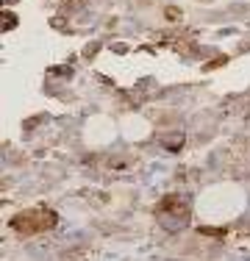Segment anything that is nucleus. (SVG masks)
Returning a JSON list of instances; mask_svg holds the SVG:
<instances>
[{"label": "nucleus", "mask_w": 250, "mask_h": 261, "mask_svg": "<svg viewBox=\"0 0 250 261\" xmlns=\"http://www.w3.org/2000/svg\"><path fill=\"white\" fill-rule=\"evenodd\" d=\"M59 222V214L50 208H31V211H20V214L11 217V228L17 233H42V231H50V228Z\"/></svg>", "instance_id": "f257e3e1"}]
</instances>
